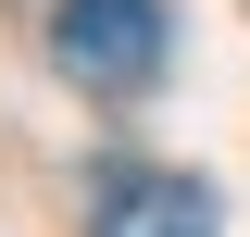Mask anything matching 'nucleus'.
Listing matches in <instances>:
<instances>
[{"label": "nucleus", "mask_w": 250, "mask_h": 237, "mask_svg": "<svg viewBox=\"0 0 250 237\" xmlns=\"http://www.w3.org/2000/svg\"><path fill=\"white\" fill-rule=\"evenodd\" d=\"M88 237H213V187L200 175H163V162H113Z\"/></svg>", "instance_id": "2"}, {"label": "nucleus", "mask_w": 250, "mask_h": 237, "mask_svg": "<svg viewBox=\"0 0 250 237\" xmlns=\"http://www.w3.org/2000/svg\"><path fill=\"white\" fill-rule=\"evenodd\" d=\"M62 75L100 100H138L163 75V50H175V25H163V0H62Z\"/></svg>", "instance_id": "1"}]
</instances>
